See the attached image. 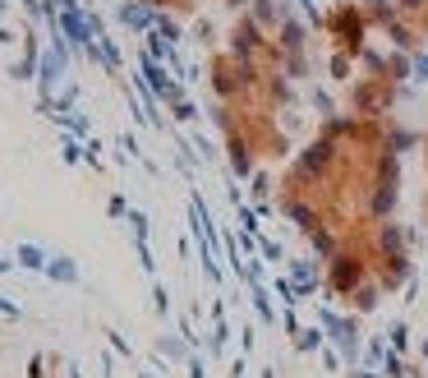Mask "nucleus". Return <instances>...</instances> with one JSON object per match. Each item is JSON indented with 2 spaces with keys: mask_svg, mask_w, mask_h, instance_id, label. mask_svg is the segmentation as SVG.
<instances>
[{
  "mask_svg": "<svg viewBox=\"0 0 428 378\" xmlns=\"http://www.w3.org/2000/svg\"><path fill=\"white\" fill-rule=\"evenodd\" d=\"M231 56H240V60H263L267 51H272V37L258 28V23L249 19V14H240V19L231 23Z\"/></svg>",
  "mask_w": 428,
  "mask_h": 378,
  "instance_id": "4",
  "label": "nucleus"
},
{
  "mask_svg": "<svg viewBox=\"0 0 428 378\" xmlns=\"http://www.w3.org/2000/svg\"><path fill=\"white\" fill-rule=\"evenodd\" d=\"M253 0H226V10H249Z\"/></svg>",
  "mask_w": 428,
  "mask_h": 378,
  "instance_id": "17",
  "label": "nucleus"
},
{
  "mask_svg": "<svg viewBox=\"0 0 428 378\" xmlns=\"http://www.w3.org/2000/svg\"><path fill=\"white\" fill-rule=\"evenodd\" d=\"M424 148H428V139H424Z\"/></svg>",
  "mask_w": 428,
  "mask_h": 378,
  "instance_id": "19",
  "label": "nucleus"
},
{
  "mask_svg": "<svg viewBox=\"0 0 428 378\" xmlns=\"http://www.w3.org/2000/svg\"><path fill=\"white\" fill-rule=\"evenodd\" d=\"M327 74L336 78V83H355V56L350 51H331L327 56Z\"/></svg>",
  "mask_w": 428,
  "mask_h": 378,
  "instance_id": "7",
  "label": "nucleus"
},
{
  "mask_svg": "<svg viewBox=\"0 0 428 378\" xmlns=\"http://www.w3.org/2000/svg\"><path fill=\"white\" fill-rule=\"evenodd\" d=\"M318 342H322V332H318V328H308V332H299V351H313Z\"/></svg>",
  "mask_w": 428,
  "mask_h": 378,
  "instance_id": "13",
  "label": "nucleus"
},
{
  "mask_svg": "<svg viewBox=\"0 0 428 378\" xmlns=\"http://www.w3.org/2000/svg\"><path fill=\"white\" fill-rule=\"evenodd\" d=\"M313 106L322 111V120H327V115H336V106H331V97H327L322 88H313Z\"/></svg>",
  "mask_w": 428,
  "mask_h": 378,
  "instance_id": "11",
  "label": "nucleus"
},
{
  "mask_svg": "<svg viewBox=\"0 0 428 378\" xmlns=\"http://www.w3.org/2000/svg\"><path fill=\"white\" fill-rule=\"evenodd\" d=\"M378 300H383V286H378V281H364V286H355V295H350V304L359 314H373Z\"/></svg>",
  "mask_w": 428,
  "mask_h": 378,
  "instance_id": "8",
  "label": "nucleus"
},
{
  "mask_svg": "<svg viewBox=\"0 0 428 378\" xmlns=\"http://www.w3.org/2000/svg\"><path fill=\"white\" fill-rule=\"evenodd\" d=\"M272 46L281 51V56H308V19L290 14V19L272 33Z\"/></svg>",
  "mask_w": 428,
  "mask_h": 378,
  "instance_id": "5",
  "label": "nucleus"
},
{
  "mask_svg": "<svg viewBox=\"0 0 428 378\" xmlns=\"http://www.w3.org/2000/svg\"><path fill=\"white\" fill-rule=\"evenodd\" d=\"M396 97V83H387V78H355L350 83V111L355 115H383L387 106H392Z\"/></svg>",
  "mask_w": 428,
  "mask_h": 378,
  "instance_id": "3",
  "label": "nucleus"
},
{
  "mask_svg": "<svg viewBox=\"0 0 428 378\" xmlns=\"http://www.w3.org/2000/svg\"><path fill=\"white\" fill-rule=\"evenodd\" d=\"M406 78H415L410 51H392V56H387V83H406Z\"/></svg>",
  "mask_w": 428,
  "mask_h": 378,
  "instance_id": "9",
  "label": "nucleus"
},
{
  "mask_svg": "<svg viewBox=\"0 0 428 378\" xmlns=\"http://www.w3.org/2000/svg\"><path fill=\"white\" fill-rule=\"evenodd\" d=\"M424 212H428V194H424Z\"/></svg>",
  "mask_w": 428,
  "mask_h": 378,
  "instance_id": "18",
  "label": "nucleus"
},
{
  "mask_svg": "<svg viewBox=\"0 0 428 378\" xmlns=\"http://www.w3.org/2000/svg\"><path fill=\"white\" fill-rule=\"evenodd\" d=\"M410 65H415V78H428V56L424 51H410Z\"/></svg>",
  "mask_w": 428,
  "mask_h": 378,
  "instance_id": "12",
  "label": "nucleus"
},
{
  "mask_svg": "<svg viewBox=\"0 0 428 378\" xmlns=\"http://www.w3.org/2000/svg\"><path fill=\"white\" fill-rule=\"evenodd\" d=\"M355 5H364V10H378V5H392V0H355Z\"/></svg>",
  "mask_w": 428,
  "mask_h": 378,
  "instance_id": "16",
  "label": "nucleus"
},
{
  "mask_svg": "<svg viewBox=\"0 0 428 378\" xmlns=\"http://www.w3.org/2000/svg\"><path fill=\"white\" fill-rule=\"evenodd\" d=\"M369 14H364V5H355V0H341V5H331L327 14H322V33L331 37V46L336 51H350V56H359L364 46H369Z\"/></svg>",
  "mask_w": 428,
  "mask_h": 378,
  "instance_id": "1",
  "label": "nucleus"
},
{
  "mask_svg": "<svg viewBox=\"0 0 428 378\" xmlns=\"http://www.w3.org/2000/svg\"><path fill=\"white\" fill-rule=\"evenodd\" d=\"M244 14H249V19L258 23L263 33H276V28H281V23L295 14V0H253Z\"/></svg>",
  "mask_w": 428,
  "mask_h": 378,
  "instance_id": "6",
  "label": "nucleus"
},
{
  "mask_svg": "<svg viewBox=\"0 0 428 378\" xmlns=\"http://www.w3.org/2000/svg\"><path fill=\"white\" fill-rule=\"evenodd\" d=\"M194 37H198V42H212V23L198 19V23H194Z\"/></svg>",
  "mask_w": 428,
  "mask_h": 378,
  "instance_id": "15",
  "label": "nucleus"
},
{
  "mask_svg": "<svg viewBox=\"0 0 428 378\" xmlns=\"http://www.w3.org/2000/svg\"><path fill=\"white\" fill-rule=\"evenodd\" d=\"M369 258L364 254H350V249H336V254L327 258V290L331 295H355V286H364L369 281Z\"/></svg>",
  "mask_w": 428,
  "mask_h": 378,
  "instance_id": "2",
  "label": "nucleus"
},
{
  "mask_svg": "<svg viewBox=\"0 0 428 378\" xmlns=\"http://www.w3.org/2000/svg\"><path fill=\"white\" fill-rule=\"evenodd\" d=\"M406 337H410V328H406V323H396V328H392V346H396V351L406 346Z\"/></svg>",
  "mask_w": 428,
  "mask_h": 378,
  "instance_id": "14",
  "label": "nucleus"
},
{
  "mask_svg": "<svg viewBox=\"0 0 428 378\" xmlns=\"http://www.w3.org/2000/svg\"><path fill=\"white\" fill-rule=\"evenodd\" d=\"M392 5H396L401 14H406V19H419V14L428 10V0H392Z\"/></svg>",
  "mask_w": 428,
  "mask_h": 378,
  "instance_id": "10",
  "label": "nucleus"
}]
</instances>
